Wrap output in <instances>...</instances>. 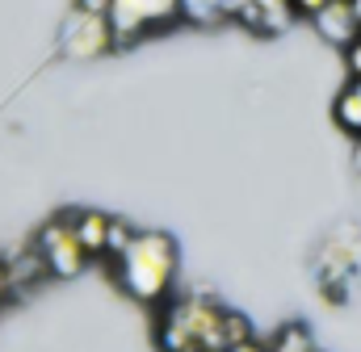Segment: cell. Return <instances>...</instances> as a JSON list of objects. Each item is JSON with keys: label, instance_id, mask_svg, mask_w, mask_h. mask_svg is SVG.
Segmentation results:
<instances>
[{"label": "cell", "instance_id": "cell-1", "mask_svg": "<svg viewBox=\"0 0 361 352\" xmlns=\"http://www.w3.org/2000/svg\"><path fill=\"white\" fill-rule=\"evenodd\" d=\"M177 239L164 231H139L135 244L114 260L118 289L139 306H169L177 294Z\"/></svg>", "mask_w": 361, "mask_h": 352}, {"label": "cell", "instance_id": "cell-2", "mask_svg": "<svg viewBox=\"0 0 361 352\" xmlns=\"http://www.w3.org/2000/svg\"><path fill=\"white\" fill-rule=\"evenodd\" d=\"M177 21H185L180 0H114L109 4V25L118 46H135L147 34H160Z\"/></svg>", "mask_w": 361, "mask_h": 352}, {"label": "cell", "instance_id": "cell-3", "mask_svg": "<svg viewBox=\"0 0 361 352\" xmlns=\"http://www.w3.org/2000/svg\"><path fill=\"white\" fill-rule=\"evenodd\" d=\"M34 248H38V256L47 260L51 277H59V281H76L92 260L89 252H85V244H80V235H76V227H72V214L47 218V222L34 231Z\"/></svg>", "mask_w": 361, "mask_h": 352}, {"label": "cell", "instance_id": "cell-4", "mask_svg": "<svg viewBox=\"0 0 361 352\" xmlns=\"http://www.w3.org/2000/svg\"><path fill=\"white\" fill-rule=\"evenodd\" d=\"M118 46L114 38V25H109V13H92V8H72L59 25V55L72 59V63H89L101 59Z\"/></svg>", "mask_w": 361, "mask_h": 352}, {"label": "cell", "instance_id": "cell-5", "mask_svg": "<svg viewBox=\"0 0 361 352\" xmlns=\"http://www.w3.org/2000/svg\"><path fill=\"white\" fill-rule=\"evenodd\" d=\"M0 264H4V272H8L13 294H30V289H38V285L51 277V268L38 256L34 239H30V244H17V248H8V252H0Z\"/></svg>", "mask_w": 361, "mask_h": 352}, {"label": "cell", "instance_id": "cell-6", "mask_svg": "<svg viewBox=\"0 0 361 352\" xmlns=\"http://www.w3.org/2000/svg\"><path fill=\"white\" fill-rule=\"evenodd\" d=\"M311 25H315V34H319L328 46H341V51L361 34L357 17H353V8H349V0H332L328 8H319V13L311 17Z\"/></svg>", "mask_w": 361, "mask_h": 352}, {"label": "cell", "instance_id": "cell-7", "mask_svg": "<svg viewBox=\"0 0 361 352\" xmlns=\"http://www.w3.org/2000/svg\"><path fill=\"white\" fill-rule=\"evenodd\" d=\"M68 214H72V227H76V235H80L85 252H89L92 260H105V252H109V222H114V214H105V210H68Z\"/></svg>", "mask_w": 361, "mask_h": 352}, {"label": "cell", "instance_id": "cell-8", "mask_svg": "<svg viewBox=\"0 0 361 352\" xmlns=\"http://www.w3.org/2000/svg\"><path fill=\"white\" fill-rule=\"evenodd\" d=\"M332 118H336V126H341L349 139H361V80H349V84L336 92Z\"/></svg>", "mask_w": 361, "mask_h": 352}, {"label": "cell", "instance_id": "cell-9", "mask_svg": "<svg viewBox=\"0 0 361 352\" xmlns=\"http://www.w3.org/2000/svg\"><path fill=\"white\" fill-rule=\"evenodd\" d=\"M269 352H315V336L302 323H286V327H277Z\"/></svg>", "mask_w": 361, "mask_h": 352}, {"label": "cell", "instance_id": "cell-10", "mask_svg": "<svg viewBox=\"0 0 361 352\" xmlns=\"http://www.w3.org/2000/svg\"><path fill=\"white\" fill-rule=\"evenodd\" d=\"M223 4H227V0H180V13H185V21H193V25H219V21H227Z\"/></svg>", "mask_w": 361, "mask_h": 352}, {"label": "cell", "instance_id": "cell-11", "mask_svg": "<svg viewBox=\"0 0 361 352\" xmlns=\"http://www.w3.org/2000/svg\"><path fill=\"white\" fill-rule=\"evenodd\" d=\"M135 235H139V231H135L126 218H114V222H109V252H105V260H109V264L118 260V256L135 244Z\"/></svg>", "mask_w": 361, "mask_h": 352}, {"label": "cell", "instance_id": "cell-12", "mask_svg": "<svg viewBox=\"0 0 361 352\" xmlns=\"http://www.w3.org/2000/svg\"><path fill=\"white\" fill-rule=\"evenodd\" d=\"M223 332H227V344H231V348H235V344H248V340H252V319L240 315V310H227V315H223Z\"/></svg>", "mask_w": 361, "mask_h": 352}, {"label": "cell", "instance_id": "cell-13", "mask_svg": "<svg viewBox=\"0 0 361 352\" xmlns=\"http://www.w3.org/2000/svg\"><path fill=\"white\" fill-rule=\"evenodd\" d=\"M341 55H345V72H349V80H361V34L341 51Z\"/></svg>", "mask_w": 361, "mask_h": 352}, {"label": "cell", "instance_id": "cell-14", "mask_svg": "<svg viewBox=\"0 0 361 352\" xmlns=\"http://www.w3.org/2000/svg\"><path fill=\"white\" fill-rule=\"evenodd\" d=\"M328 4H332V0H290V8H294L298 17H307V21H311L319 8H328Z\"/></svg>", "mask_w": 361, "mask_h": 352}, {"label": "cell", "instance_id": "cell-15", "mask_svg": "<svg viewBox=\"0 0 361 352\" xmlns=\"http://www.w3.org/2000/svg\"><path fill=\"white\" fill-rule=\"evenodd\" d=\"M114 0H76V8H92V13H109Z\"/></svg>", "mask_w": 361, "mask_h": 352}, {"label": "cell", "instance_id": "cell-16", "mask_svg": "<svg viewBox=\"0 0 361 352\" xmlns=\"http://www.w3.org/2000/svg\"><path fill=\"white\" fill-rule=\"evenodd\" d=\"M231 352H269V344H261V340H248V344H235Z\"/></svg>", "mask_w": 361, "mask_h": 352}, {"label": "cell", "instance_id": "cell-17", "mask_svg": "<svg viewBox=\"0 0 361 352\" xmlns=\"http://www.w3.org/2000/svg\"><path fill=\"white\" fill-rule=\"evenodd\" d=\"M13 294V285H8V272H4V264H0V302Z\"/></svg>", "mask_w": 361, "mask_h": 352}, {"label": "cell", "instance_id": "cell-18", "mask_svg": "<svg viewBox=\"0 0 361 352\" xmlns=\"http://www.w3.org/2000/svg\"><path fill=\"white\" fill-rule=\"evenodd\" d=\"M349 8H353V17H357V25H361V0H349Z\"/></svg>", "mask_w": 361, "mask_h": 352}]
</instances>
